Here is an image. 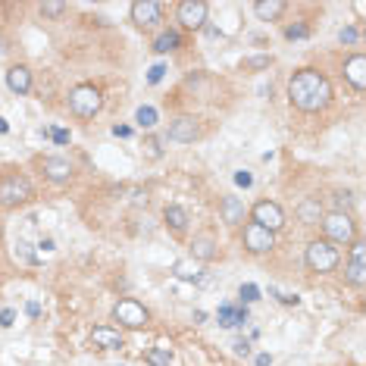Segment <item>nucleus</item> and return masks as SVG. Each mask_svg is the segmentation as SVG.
<instances>
[{"label": "nucleus", "mask_w": 366, "mask_h": 366, "mask_svg": "<svg viewBox=\"0 0 366 366\" xmlns=\"http://www.w3.org/2000/svg\"><path fill=\"white\" fill-rule=\"evenodd\" d=\"M304 257H307V266L313 272H332L338 266V248L329 241H310Z\"/></svg>", "instance_id": "39448f33"}, {"label": "nucleus", "mask_w": 366, "mask_h": 366, "mask_svg": "<svg viewBox=\"0 0 366 366\" xmlns=\"http://www.w3.org/2000/svg\"><path fill=\"white\" fill-rule=\"evenodd\" d=\"M322 228H326V241L329 244H351L357 228H354V220L348 213H329L322 216Z\"/></svg>", "instance_id": "7ed1b4c3"}, {"label": "nucleus", "mask_w": 366, "mask_h": 366, "mask_svg": "<svg viewBox=\"0 0 366 366\" xmlns=\"http://www.w3.org/2000/svg\"><path fill=\"white\" fill-rule=\"evenodd\" d=\"M338 41H341V44H354V41H357V29H354V25L341 29L338 31Z\"/></svg>", "instance_id": "7c9ffc66"}, {"label": "nucleus", "mask_w": 366, "mask_h": 366, "mask_svg": "<svg viewBox=\"0 0 366 366\" xmlns=\"http://www.w3.org/2000/svg\"><path fill=\"white\" fill-rule=\"evenodd\" d=\"M13 319H16L13 310H3V313H0V326H3V329H10V326H13Z\"/></svg>", "instance_id": "4c0bfd02"}, {"label": "nucleus", "mask_w": 366, "mask_h": 366, "mask_svg": "<svg viewBox=\"0 0 366 366\" xmlns=\"http://www.w3.org/2000/svg\"><path fill=\"white\" fill-rule=\"evenodd\" d=\"M270 63H272L270 57H254V60H248V63H244V69H266Z\"/></svg>", "instance_id": "f704fd0d"}, {"label": "nucleus", "mask_w": 366, "mask_h": 366, "mask_svg": "<svg viewBox=\"0 0 366 366\" xmlns=\"http://www.w3.org/2000/svg\"><path fill=\"white\" fill-rule=\"evenodd\" d=\"M335 204H338V210H335V213H344V210H348V207L354 204V198H351V194H348V191H338V194H335Z\"/></svg>", "instance_id": "c756f323"}, {"label": "nucleus", "mask_w": 366, "mask_h": 366, "mask_svg": "<svg viewBox=\"0 0 366 366\" xmlns=\"http://www.w3.org/2000/svg\"><path fill=\"white\" fill-rule=\"evenodd\" d=\"M163 75H166V66H163V63H157V66H151V73H147V81H151V85H157Z\"/></svg>", "instance_id": "473e14b6"}, {"label": "nucleus", "mask_w": 366, "mask_h": 366, "mask_svg": "<svg viewBox=\"0 0 366 366\" xmlns=\"http://www.w3.org/2000/svg\"><path fill=\"white\" fill-rule=\"evenodd\" d=\"M179 23H182L185 29H200V25H207V3L204 0H185V3H179Z\"/></svg>", "instance_id": "9d476101"}, {"label": "nucleus", "mask_w": 366, "mask_h": 366, "mask_svg": "<svg viewBox=\"0 0 366 366\" xmlns=\"http://www.w3.org/2000/svg\"><path fill=\"white\" fill-rule=\"evenodd\" d=\"M101 107H103V97L94 85H79V88L69 91V110H73L75 116L91 119L101 113Z\"/></svg>", "instance_id": "f03ea898"}, {"label": "nucleus", "mask_w": 366, "mask_h": 366, "mask_svg": "<svg viewBox=\"0 0 366 366\" xmlns=\"http://www.w3.org/2000/svg\"><path fill=\"white\" fill-rule=\"evenodd\" d=\"M38 248H41V250H53V241H51V238H44V241L38 244Z\"/></svg>", "instance_id": "c03bdc74"}, {"label": "nucleus", "mask_w": 366, "mask_h": 366, "mask_svg": "<svg viewBox=\"0 0 366 366\" xmlns=\"http://www.w3.org/2000/svg\"><path fill=\"white\" fill-rule=\"evenodd\" d=\"M163 220H166L169 228H176V232H185V228H188V213H185L179 204H169L166 210H163Z\"/></svg>", "instance_id": "412c9836"}, {"label": "nucleus", "mask_w": 366, "mask_h": 366, "mask_svg": "<svg viewBox=\"0 0 366 366\" xmlns=\"http://www.w3.org/2000/svg\"><path fill=\"white\" fill-rule=\"evenodd\" d=\"M232 348H235L238 354H248V351H250V341H248V338H235Z\"/></svg>", "instance_id": "58836bf2"}, {"label": "nucleus", "mask_w": 366, "mask_h": 366, "mask_svg": "<svg viewBox=\"0 0 366 366\" xmlns=\"http://www.w3.org/2000/svg\"><path fill=\"white\" fill-rule=\"evenodd\" d=\"M144 147H147V154H151V157H160V141H157V138H147Z\"/></svg>", "instance_id": "e433bc0d"}, {"label": "nucleus", "mask_w": 366, "mask_h": 366, "mask_svg": "<svg viewBox=\"0 0 366 366\" xmlns=\"http://www.w3.org/2000/svg\"><path fill=\"white\" fill-rule=\"evenodd\" d=\"M160 16H163V7L154 3V0H138V3H132V23L141 25V29L157 25L160 23Z\"/></svg>", "instance_id": "9b49d317"}, {"label": "nucleus", "mask_w": 366, "mask_h": 366, "mask_svg": "<svg viewBox=\"0 0 366 366\" xmlns=\"http://www.w3.org/2000/svg\"><path fill=\"white\" fill-rule=\"evenodd\" d=\"M113 135H116V138H129V135H132V129H129V125H116V129H113Z\"/></svg>", "instance_id": "a19ab883"}, {"label": "nucleus", "mask_w": 366, "mask_h": 366, "mask_svg": "<svg viewBox=\"0 0 366 366\" xmlns=\"http://www.w3.org/2000/svg\"><path fill=\"white\" fill-rule=\"evenodd\" d=\"M179 44H182V35H179V31H163V35H157L154 51L157 53H172Z\"/></svg>", "instance_id": "5701e85b"}, {"label": "nucleus", "mask_w": 366, "mask_h": 366, "mask_svg": "<svg viewBox=\"0 0 366 366\" xmlns=\"http://www.w3.org/2000/svg\"><path fill=\"white\" fill-rule=\"evenodd\" d=\"M44 176L51 179V182H69V179H73V163L63 160V157H47Z\"/></svg>", "instance_id": "f3484780"}, {"label": "nucleus", "mask_w": 366, "mask_h": 366, "mask_svg": "<svg viewBox=\"0 0 366 366\" xmlns=\"http://www.w3.org/2000/svg\"><path fill=\"white\" fill-rule=\"evenodd\" d=\"M113 319H116L119 326H125V329H144L147 322H151V313L144 310V304L125 298V300H119L116 307H113Z\"/></svg>", "instance_id": "20e7f679"}, {"label": "nucleus", "mask_w": 366, "mask_h": 366, "mask_svg": "<svg viewBox=\"0 0 366 366\" xmlns=\"http://www.w3.org/2000/svg\"><path fill=\"white\" fill-rule=\"evenodd\" d=\"M307 35H310L307 25H288V29H285V38H288V41H300V38H307Z\"/></svg>", "instance_id": "cd10ccee"}, {"label": "nucleus", "mask_w": 366, "mask_h": 366, "mask_svg": "<svg viewBox=\"0 0 366 366\" xmlns=\"http://www.w3.org/2000/svg\"><path fill=\"white\" fill-rule=\"evenodd\" d=\"M213 257H216V241H213L210 235H198L191 241V260L194 263H210Z\"/></svg>", "instance_id": "a211bd4d"}, {"label": "nucleus", "mask_w": 366, "mask_h": 366, "mask_svg": "<svg viewBox=\"0 0 366 366\" xmlns=\"http://www.w3.org/2000/svg\"><path fill=\"white\" fill-rule=\"evenodd\" d=\"M344 79L351 81L354 91H366V57L363 53H357V57H351L344 63Z\"/></svg>", "instance_id": "ddd939ff"}, {"label": "nucleus", "mask_w": 366, "mask_h": 366, "mask_svg": "<svg viewBox=\"0 0 366 366\" xmlns=\"http://www.w3.org/2000/svg\"><path fill=\"white\" fill-rule=\"evenodd\" d=\"M31 198V182L25 176H7L0 182V204L3 207H19Z\"/></svg>", "instance_id": "423d86ee"}, {"label": "nucleus", "mask_w": 366, "mask_h": 366, "mask_svg": "<svg viewBox=\"0 0 366 366\" xmlns=\"http://www.w3.org/2000/svg\"><path fill=\"white\" fill-rule=\"evenodd\" d=\"M198 135H200V129L191 116H179L176 122L169 125V141H179V144H191Z\"/></svg>", "instance_id": "f8f14e48"}, {"label": "nucleus", "mask_w": 366, "mask_h": 366, "mask_svg": "<svg viewBox=\"0 0 366 366\" xmlns=\"http://www.w3.org/2000/svg\"><path fill=\"white\" fill-rule=\"evenodd\" d=\"M220 213H222V222H228V226H238V222L244 220V204L238 198H222Z\"/></svg>", "instance_id": "6ab92c4d"}, {"label": "nucleus", "mask_w": 366, "mask_h": 366, "mask_svg": "<svg viewBox=\"0 0 366 366\" xmlns=\"http://www.w3.org/2000/svg\"><path fill=\"white\" fill-rule=\"evenodd\" d=\"M172 272H176L179 278H185V282H198V278H200V270H198V263H194V260H176Z\"/></svg>", "instance_id": "b1692460"}, {"label": "nucleus", "mask_w": 366, "mask_h": 366, "mask_svg": "<svg viewBox=\"0 0 366 366\" xmlns=\"http://www.w3.org/2000/svg\"><path fill=\"white\" fill-rule=\"evenodd\" d=\"M135 122H138L141 129H154V125H157V110H154V107H138Z\"/></svg>", "instance_id": "a878e982"}, {"label": "nucleus", "mask_w": 366, "mask_h": 366, "mask_svg": "<svg viewBox=\"0 0 366 366\" xmlns=\"http://www.w3.org/2000/svg\"><path fill=\"white\" fill-rule=\"evenodd\" d=\"M270 363H272L270 354H260V357H257V366H270Z\"/></svg>", "instance_id": "37998d69"}, {"label": "nucleus", "mask_w": 366, "mask_h": 366, "mask_svg": "<svg viewBox=\"0 0 366 366\" xmlns=\"http://www.w3.org/2000/svg\"><path fill=\"white\" fill-rule=\"evenodd\" d=\"M288 97H291V103L298 110L316 113V110H322V107H329L332 85L319 69H300V73H294L291 81H288Z\"/></svg>", "instance_id": "f257e3e1"}, {"label": "nucleus", "mask_w": 366, "mask_h": 366, "mask_svg": "<svg viewBox=\"0 0 366 366\" xmlns=\"http://www.w3.org/2000/svg\"><path fill=\"white\" fill-rule=\"evenodd\" d=\"M91 341H94V348H103V351H119V348H125V338L119 335V329H110V326H97V329L91 332Z\"/></svg>", "instance_id": "4468645a"}, {"label": "nucleus", "mask_w": 366, "mask_h": 366, "mask_svg": "<svg viewBox=\"0 0 366 366\" xmlns=\"http://www.w3.org/2000/svg\"><path fill=\"white\" fill-rule=\"evenodd\" d=\"M254 13L260 16L263 23H270V19H278V16L285 13V3H282V0H257Z\"/></svg>", "instance_id": "aec40b11"}, {"label": "nucleus", "mask_w": 366, "mask_h": 366, "mask_svg": "<svg viewBox=\"0 0 366 366\" xmlns=\"http://www.w3.org/2000/svg\"><path fill=\"white\" fill-rule=\"evenodd\" d=\"M363 257H366V244L363 241H354L351 260H348V266H344V278H348L354 288H363V282H366V263H363Z\"/></svg>", "instance_id": "1a4fd4ad"}, {"label": "nucleus", "mask_w": 366, "mask_h": 366, "mask_svg": "<svg viewBox=\"0 0 366 366\" xmlns=\"http://www.w3.org/2000/svg\"><path fill=\"white\" fill-rule=\"evenodd\" d=\"M7 88L13 91V94H29V91H31L29 66H10L7 69Z\"/></svg>", "instance_id": "dca6fc26"}, {"label": "nucleus", "mask_w": 366, "mask_h": 366, "mask_svg": "<svg viewBox=\"0 0 366 366\" xmlns=\"http://www.w3.org/2000/svg\"><path fill=\"white\" fill-rule=\"evenodd\" d=\"M16 254L23 257L25 263H35V254H31V250H29V244H25V241H19V244H16Z\"/></svg>", "instance_id": "c9c22d12"}, {"label": "nucleus", "mask_w": 366, "mask_h": 366, "mask_svg": "<svg viewBox=\"0 0 366 366\" xmlns=\"http://www.w3.org/2000/svg\"><path fill=\"white\" fill-rule=\"evenodd\" d=\"M216 319H220V326H226V329H238V326L248 322V307H244V304H222Z\"/></svg>", "instance_id": "2eb2a0df"}, {"label": "nucleus", "mask_w": 366, "mask_h": 366, "mask_svg": "<svg viewBox=\"0 0 366 366\" xmlns=\"http://www.w3.org/2000/svg\"><path fill=\"white\" fill-rule=\"evenodd\" d=\"M278 300H282V304H288V307H298V304H300L298 294H278Z\"/></svg>", "instance_id": "ea45409f"}, {"label": "nucleus", "mask_w": 366, "mask_h": 366, "mask_svg": "<svg viewBox=\"0 0 366 366\" xmlns=\"http://www.w3.org/2000/svg\"><path fill=\"white\" fill-rule=\"evenodd\" d=\"M144 360L151 366H169L172 363V351H169V348H151V351L144 354Z\"/></svg>", "instance_id": "393cba45"}, {"label": "nucleus", "mask_w": 366, "mask_h": 366, "mask_svg": "<svg viewBox=\"0 0 366 366\" xmlns=\"http://www.w3.org/2000/svg\"><path fill=\"white\" fill-rule=\"evenodd\" d=\"M25 313H29V316H41V307H38V304H35V300H31V304H29V307H25Z\"/></svg>", "instance_id": "79ce46f5"}, {"label": "nucleus", "mask_w": 366, "mask_h": 366, "mask_svg": "<svg viewBox=\"0 0 366 366\" xmlns=\"http://www.w3.org/2000/svg\"><path fill=\"white\" fill-rule=\"evenodd\" d=\"M44 138H53L57 144H69V132H66V129H44Z\"/></svg>", "instance_id": "c85d7f7f"}, {"label": "nucleus", "mask_w": 366, "mask_h": 366, "mask_svg": "<svg viewBox=\"0 0 366 366\" xmlns=\"http://www.w3.org/2000/svg\"><path fill=\"white\" fill-rule=\"evenodd\" d=\"M10 132V125H7V119H0V135H7Z\"/></svg>", "instance_id": "a18cd8bd"}, {"label": "nucleus", "mask_w": 366, "mask_h": 366, "mask_svg": "<svg viewBox=\"0 0 366 366\" xmlns=\"http://www.w3.org/2000/svg\"><path fill=\"white\" fill-rule=\"evenodd\" d=\"M235 185L250 188V185H254V176H250V172H244V169H238V172H235Z\"/></svg>", "instance_id": "72a5a7b5"}, {"label": "nucleus", "mask_w": 366, "mask_h": 366, "mask_svg": "<svg viewBox=\"0 0 366 366\" xmlns=\"http://www.w3.org/2000/svg\"><path fill=\"white\" fill-rule=\"evenodd\" d=\"M244 248H248L250 254H266V250L276 248V235H272L270 228L250 222V226H244Z\"/></svg>", "instance_id": "6e6552de"}, {"label": "nucleus", "mask_w": 366, "mask_h": 366, "mask_svg": "<svg viewBox=\"0 0 366 366\" xmlns=\"http://www.w3.org/2000/svg\"><path fill=\"white\" fill-rule=\"evenodd\" d=\"M298 216H300V222H307V226H316V222H322V207H319V200H316V198L304 200V204L298 207Z\"/></svg>", "instance_id": "4be33fe9"}, {"label": "nucleus", "mask_w": 366, "mask_h": 366, "mask_svg": "<svg viewBox=\"0 0 366 366\" xmlns=\"http://www.w3.org/2000/svg\"><path fill=\"white\" fill-rule=\"evenodd\" d=\"M238 298H241V304H254V300H260V288L257 285H241L238 288Z\"/></svg>", "instance_id": "bb28decb"}, {"label": "nucleus", "mask_w": 366, "mask_h": 366, "mask_svg": "<svg viewBox=\"0 0 366 366\" xmlns=\"http://www.w3.org/2000/svg\"><path fill=\"white\" fill-rule=\"evenodd\" d=\"M250 216H254L257 226L270 228L272 235L285 226V213H282V207H278V204H272V200H260V204L254 207V213H250Z\"/></svg>", "instance_id": "0eeeda50"}, {"label": "nucleus", "mask_w": 366, "mask_h": 366, "mask_svg": "<svg viewBox=\"0 0 366 366\" xmlns=\"http://www.w3.org/2000/svg\"><path fill=\"white\" fill-rule=\"evenodd\" d=\"M66 10V3H41V16H60Z\"/></svg>", "instance_id": "2f4dec72"}]
</instances>
